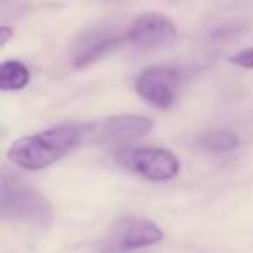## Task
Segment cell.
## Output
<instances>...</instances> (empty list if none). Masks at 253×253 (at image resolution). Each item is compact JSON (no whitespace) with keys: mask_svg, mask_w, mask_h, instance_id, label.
Returning a JSON list of instances; mask_svg holds the SVG:
<instances>
[{"mask_svg":"<svg viewBox=\"0 0 253 253\" xmlns=\"http://www.w3.org/2000/svg\"><path fill=\"white\" fill-rule=\"evenodd\" d=\"M87 134L88 125L64 123L35 134L23 135L11 144L7 160L19 169L37 172L64 158L80 144L82 139L87 137Z\"/></svg>","mask_w":253,"mask_h":253,"instance_id":"6da1fadb","label":"cell"},{"mask_svg":"<svg viewBox=\"0 0 253 253\" xmlns=\"http://www.w3.org/2000/svg\"><path fill=\"white\" fill-rule=\"evenodd\" d=\"M0 213L5 220L47 227L52 222V205L19 177L4 175L0 182Z\"/></svg>","mask_w":253,"mask_h":253,"instance_id":"7a4b0ae2","label":"cell"},{"mask_svg":"<svg viewBox=\"0 0 253 253\" xmlns=\"http://www.w3.org/2000/svg\"><path fill=\"white\" fill-rule=\"evenodd\" d=\"M120 167L155 182H165L177 177L180 162L165 148H122L115 155Z\"/></svg>","mask_w":253,"mask_h":253,"instance_id":"3957f363","label":"cell"},{"mask_svg":"<svg viewBox=\"0 0 253 253\" xmlns=\"http://www.w3.org/2000/svg\"><path fill=\"white\" fill-rule=\"evenodd\" d=\"M163 239V231L148 218L125 217L111 227L109 234L102 241L101 250L106 253L130 252L156 245Z\"/></svg>","mask_w":253,"mask_h":253,"instance_id":"277c9868","label":"cell"},{"mask_svg":"<svg viewBox=\"0 0 253 253\" xmlns=\"http://www.w3.org/2000/svg\"><path fill=\"white\" fill-rule=\"evenodd\" d=\"M180 73L173 66H149L135 78V92L160 109L173 106L179 95Z\"/></svg>","mask_w":253,"mask_h":253,"instance_id":"5b68a950","label":"cell"},{"mask_svg":"<svg viewBox=\"0 0 253 253\" xmlns=\"http://www.w3.org/2000/svg\"><path fill=\"white\" fill-rule=\"evenodd\" d=\"M123 37L137 49H158L177 39V26L160 12H144L130 23Z\"/></svg>","mask_w":253,"mask_h":253,"instance_id":"8992f818","label":"cell"},{"mask_svg":"<svg viewBox=\"0 0 253 253\" xmlns=\"http://www.w3.org/2000/svg\"><path fill=\"white\" fill-rule=\"evenodd\" d=\"M153 130V120L141 115H115L97 126L88 125V137H95L106 144H122L148 135Z\"/></svg>","mask_w":253,"mask_h":253,"instance_id":"52a82bcc","label":"cell"},{"mask_svg":"<svg viewBox=\"0 0 253 253\" xmlns=\"http://www.w3.org/2000/svg\"><path fill=\"white\" fill-rule=\"evenodd\" d=\"M125 37L116 35L111 30H87L73 43V56L71 63L75 68H87L88 64L95 63L102 56L118 49Z\"/></svg>","mask_w":253,"mask_h":253,"instance_id":"ba28073f","label":"cell"},{"mask_svg":"<svg viewBox=\"0 0 253 253\" xmlns=\"http://www.w3.org/2000/svg\"><path fill=\"white\" fill-rule=\"evenodd\" d=\"M32 80L28 66L21 61H4L0 66V90H23Z\"/></svg>","mask_w":253,"mask_h":253,"instance_id":"9c48e42d","label":"cell"},{"mask_svg":"<svg viewBox=\"0 0 253 253\" xmlns=\"http://www.w3.org/2000/svg\"><path fill=\"white\" fill-rule=\"evenodd\" d=\"M200 146L213 153H229L239 146V137L231 130L215 128V130L205 132V134L201 135Z\"/></svg>","mask_w":253,"mask_h":253,"instance_id":"30bf717a","label":"cell"},{"mask_svg":"<svg viewBox=\"0 0 253 253\" xmlns=\"http://www.w3.org/2000/svg\"><path fill=\"white\" fill-rule=\"evenodd\" d=\"M231 63L245 70H253V47H246L231 56Z\"/></svg>","mask_w":253,"mask_h":253,"instance_id":"8fae6325","label":"cell"},{"mask_svg":"<svg viewBox=\"0 0 253 253\" xmlns=\"http://www.w3.org/2000/svg\"><path fill=\"white\" fill-rule=\"evenodd\" d=\"M12 35H14V32H12V30L9 28V26H2V28H0V45L4 47L5 43H7L9 40H11Z\"/></svg>","mask_w":253,"mask_h":253,"instance_id":"7c38bea8","label":"cell"}]
</instances>
